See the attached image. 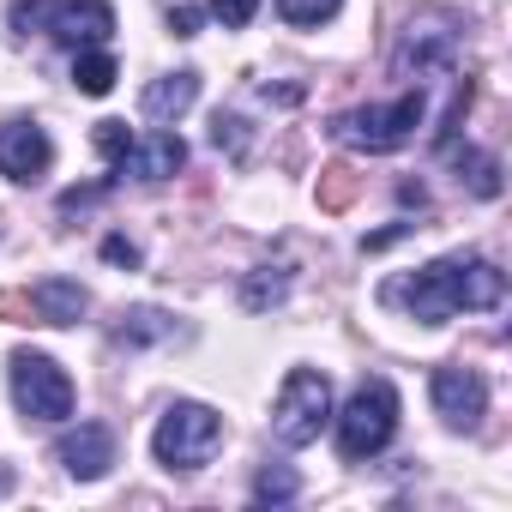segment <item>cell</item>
I'll return each mask as SVG.
<instances>
[{
	"label": "cell",
	"mask_w": 512,
	"mask_h": 512,
	"mask_svg": "<svg viewBox=\"0 0 512 512\" xmlns=\"http://www.w3.org/2000/svg\"><path fill=\"white\" fill-rule=\"evenodd\" d=\"M338 7H344V0H278L284 25H296V31H320V25H332Z\"/></svg>",
	"instance_id": "18"
},
{
	"label": "cell",
	"mask_w": 512,
	"mask_h": 512,
	"mask_svg": "<svg viewBox=\"0 0 512 512\" xmlns=\"http://www.w3.org/2000/svg\"><path fill=\"white\" fill-rule=\"evenodd\" d=\"M217 446H223V416L211 404H193V398L169 404L157 434H151V452L163 470H205L217 458Z\"/></svg>",
	"instance_id": "3"
},
{
	"label": "cell",
	"mask_w": 512,
	"mask_h": 512,
	"mask_svg": "<svg viewBox=\"0 0 512 512\" xmlns=\"http://www.w3.org/2000/svg\"><path fill=\"white\" fill-rule=\"evenodd\" d=\"M211 13H217L223 31H247L253 13H260V0H211Z\"/></svg>",
	"instance_id": "22"
},
{
	"label": "cell",
	"mask_w": 512,
	"mask_h": 512,
	"mask_svg": "<svg viewBox=\"0 0 512 512\" xmlns=\"http://www.w3.org/2000/svg\"><path fill=\"white\" fill-rule=\"evenodd\" d=\"M7 25L19 37L49 31L67 49H97V43L115 37V7L109 0H19V7L7 13Z\"/></svg>",
	"instance_id": "2"
},
{
	"label": "cell",
	"mask_w": 512,
	"mask_h": 512,
	"mask_svg": "<svg viewBox=\"0 0 512 512\" xmlns=\"http://www.w3.org/2000/svg\"><path fill=\"white\" fill-rule=\"evenodd\" d=\"M55 464H61L67 476H79V482H97V476H109V464H115V434H109L103 422H79V428H67V434L55 440Z\"/></svg>",
	"instance_id": "10"
},
{
	"label": "cell",
	"mask_w": 512,
	"mask_h": 512,
	"mask_svg": "<svg viewBox=\"0 0 512 512\" xmlns=\"http://www.w3.org/2000/svg\"><path fill=\"white\" fill-rule=\"evenodd\" d=\"M91 145H97L103 157H121V151L133 145V133H127V121H97V133H91Z\"/></svg>",
	"instance_id": "23"
},
{
	"label": "cell",
	"mask_w": 512,
	"mask_h": 512,
	"mask_svg": "<svg viewBox=\"0 0 512 512\" xmlns=\"http://www.w3.org/2000/svg\"><path fill=\"white\" fill-rule=\"evenodd\" d=\"M416 223H392V229H380V235H362V253H380V247H392L398 235H410Z\"/></svg>",
	"instance_id": "27"
},
{
	"label": "cell",
	"mask_w": 512,
	"mask_h": 512,
	"mask_svg": "<svg viewBox=\"0 0 512 512\" xmlns=\"http://www.w3.org/2000/svg\"><path fill=\"white\" fill-rule=\"evenodd\" d=\"M55 163V145L37 121H7L0 127V175H13V181H43Z\"/></svg>",
	"instance_id": "11"
},
{
	"label": "cell",
	"mask_w": 512,
	"mask_h": 512,
	"mask_svg": "<svg viewBox=\"0 0 512 512\" xmlns=\"http://www.w3.org/2000/svg\"><path fill=\"white\" fill-rule=\"evenodd\" d=\"M398 434V392H392V380H362L356 392H350V404L338 410V452L350 458V464H362V458H374V452H386V440Z\"/></svg>",
	"instance_id": "4"
},
{
	"label": "cell",
	"mask_w": 512,
	"mask_h": 512,
	"mask_svg": "<svg viewBox=\"0 0 512 512\" xmlns=\"http://www.w3.org/2000/svg\"><path fill=\"white\" fill-rule=\"evenodd\" d=\"M350 199H356V169H350V163H332V169L320 175V205H326V211H344Z\"/></svg>",
	"instance_id": "21"
},
{
	"label": "cell",
	"mask_w": 512,
	"mask_h": 512,
	"mask_svg": "<svg viewBox=\"0 0 512 512\" xmlns=\"http://www.w3.org/2000/svg\"><path fill=\"white\" fill-rule=\"evenodd\" d=\"M296 494H302V476L290 464H266L260 476H253V500H260V506H284Z\"/></svg>",
	"instance_id": "17"
},
{
	"label": "cell",
	"mask_w": 512,
	"mask_h": 512,
	"mask_svg": "<svg viewBox=\"0 0 512 512\" xmlns=\"http://www.w3.org/2000/svg\"><path fill=\"white\" fill-rule=\"evenodd\" d=\"M181 163H187V145H181L175 133H151V139H133V145L115 157V175H133V181H169Z\"/></svg>",
	"instance_id": "12"
},
{
	"label": "cell",
	"mask_w": 512,
	"mask_h": 512,
	"mask_svg": "<svg viewBox=\"0 0 512 512\" xmlns=\"http://www.w3.org/2000/svg\"><path fill=\"white\" fill-rule=\"evenodd\" d=\"M416 127H422V85H416V91H404L398 103L350 109V115H338V121H332V133H338L350 151H398V145H410V139H416Z\"/></svg>",
	"instance_id": "6"
},
{
	"label": "cell",
	"mask_w": 512,
	"mask_h": 512,
	"mask_svg": "<svg viewBox=\"0 0 512 512\" xmlns=\"http://www.w3.org/2000/svg\"><path fill=\"white\" fill-rule=\"evenodd\" d=\"M199 103V73H163L157 85H145V121H181Z\"/></svg>",
	"instance_id": "14"
},
{
	"label": "cell",
	"mask_w": 512,
	"mask_h": 512,
	"mask_svg": "<svg viewBox=\"0 0 512 512\" xmlns=\"http://www.w3.org/2000/svg\"><path fill=\"white\" fill-rule=\"evenodd\" d=\"M31 308H37L43 326H79L85 308H91V296H85V284H73V278H43V284L31 290Z\"/></svg>",
	"instance_id": "13"
},
{
	"label": "cell",
	"mask_w": 512,
	"mask_h": 512,
	"mask_svg": "<svg viewBox=\"0 0 512 512\" xmlns=\"http://www.w3.org/2000/svg\"><path fill=\"white\" fill-rule=\"evenodd\" d=\"M169 332H175L169 314H157V308H127L121 326H115V344H121V350H139V344H157V338H169Z\"/></svg>",
	"instance_id": "15"
},
{
	"label": "cell",
	"mask_w": 512,
	"mask_h": 512,
	"mask_svg": "<svg viewBox=\"0 0 512 512\" xmlns=\"http://www.w3.org/2000/svg\"><path fill=\"white\" fill-rule=\"evenodd\" d=\"M284 290H290V278L266 266V272H253V278L241 284V302H247L253 314H260V308H272V302H284Z\"/></svg>",
	"instance_id": "19"
},
{
	"label": "cell",
	"mask_w": 512,
	"mask_h": 512,
	"mask_svg": "<svg viewBox=\"0 0 512 512\" xmlns=\"http://www.w3.org/2000/svg\"><path fill=\"white\" fill-rule=\"evenodd\" d=\"M0 320L31 326V320H37V308H31V290H0Z\"/></svg>",
	"instance_id": "24"
},
{
	"label": "cell",
	"mask_w": 512,
	"mask_h": 512,
	"mask_svg": "<svg viewBox=\"0 0 512 512\" xmlns=\"http://www.w3.org/2000/svg\"><path fill=\"white\" fill-rule=\"evenodd\" d=\"M326 422H332V380L320 368H290L278 386V404H272V434L284 446H308V440H320Z\"/></svg>",
	"instance_id": "5"
},
{
	"label": "cell",
	"mask_w": 512,
	"mask_h": 512,
	"mask_svg": "<svg viewBox=\"0 0 512 512\" xmlns=\"http://www.w3.org/2000/svg\"><path fill=\"white\" fill-rule=\"evenodd\" d=\"M103 260H109V266H139V247H133L127 235H109V241H103Z\"/></svg>",
	"instance_id": "25"
},
{
	"label": "cell",
	"mask_w": 512,
	"mask_h": 512,
	"mask_svg": "<svg viewBox=\"0 0 512 512\" xmlns=\"http://www.w3.org/2000/svg\"><path fill=\"white\" fill-rule=\"evenodd\" d=\"M452 55H458L452 19H422V25H410V37H404V49H398V79H410V73H416V79L446 73Z\"/></svg>",
	"instance_id": "9"
},
{
	"label": "cell",
	"mask_w": 512,
	"mask_h": 512,
	"mask_svg": "<svg viewBox=\"0 0 512 512\" xmlns=\"http://www.w3.org/2000/svg\"><path fill=\"white\" fill-rule=\"evenodd\" d=\"M500 296H506V272L476 260V253H470V260H464V253L434 260V266H422V272H410V278H398L386 290V302L410 308L422 326H446L464 308H500Z\"/></svg>",
	"instance_id": "1"
},
{
	"label": "cell",
	"mask_w": 512,
	"mask_h": 512,
	"mask_svg": "<svg viewBox=\"0 0 512 512\" xmlns=\"http://www.w3.org/2000/svg\"><path fill=\"white\" fill-rule=\"evenodd\" d=\"M115 79H121V67H115V55H103V49H85V55L73 61V85H79L85 97H109Z\"/></svg>",
	"instance_id": "16"
},
{
	"label": "cell",
	"mask_w": 512,
	"mask_h": 512,
	"mask_svg": "<svg viewBox=\"0 0 512 512\" xmlns=\"http://www.w3.org/2000/svg\"><path fill=\"white\" fill-rule=\"evenodd\" d=\"M199 25H205L199 7H175V13H169V31H175V37H199Z\"/></svg>",
	"instance_id": "26"
},
{
	"label": "cell",
	"mask_w": 512,
	"mask_h": 512,
	"mask_svg": "<svg viewBox=\"0 0 512 512\" xmlns=\"http://www.w3.org/2000/svg\"><path fill=\"white\" fill-rule=\"evenodd\" d=\"M7 374H13V404L25 410V422H67L73 416V380L55 356L13 350Z\"/></svg>",
	"instance_id": "7"
},
{
	"label": "cell",
	"mask_w": 512,
	"mask_h": 512,
	"mask_svg": "<svg viewBox=\"0 0 512 512\" xmlns=\"http://www.w3.org/2000/svg\"><path fill=\"white\" fill-rule=\"evenodd\" d=\"M446 157H452L458 169H470V187H476L482 199L500 193V163H494V157H482V151H446Z\"/></svg>",
	"instance_id": "20"
},
{
	"label": "cell",
	"mask_w": 512,
	"mask_h": 512,
	"mask_svg": "<svg viewBox=\"0 0 512 512\" xmlns=\"http://www.w3.org/2000/svg\"><path fill=\"white\" fill-rule=\"evenodd\" d=\"M434 410L446 428L470 434L482 416H488V386L476 368H434Z\"/></svg>",
	"instance_id": "8"
}]
</instances>
